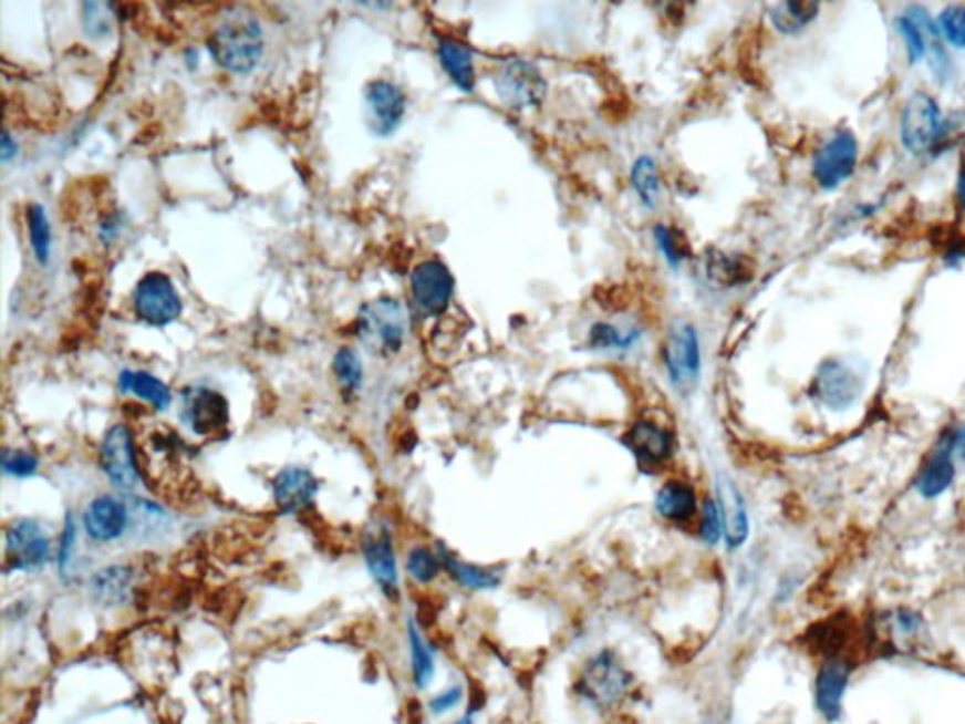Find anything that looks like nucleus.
Here are the masks:
<instances>
[{
  "label": "nucleus",
  "mask_w": 965,
  "mask_h": 724,
  "mask_svg": "<svg viewBox=\"0 0 965 724\" xmlns=\"http://www.w3.org/2000/svg\"><path fill=\"white\" fill-rule=\"evenodd\" d=\"M211 58L232 74H249L264 53L262 27L246 8H230L208 40Z\"/></svg>",
  "instance_id": "f257e3e1"
},
{
  "label": "nucleus",
  "mask_w": 965,
  "mask_h": 724,
  "mask_svg": "<svg viewBox=\"0 0 965 724\" xmlns=\"http://www.w3.org/2000/svg\"><path fill=\"white\" fill-rule=\"evenodd\" d=\"M356 334L375 355L398 353L407 334L406 308L391 297L372 300L359 312Z\"/></svg>",
  "instance_id": "f03ea898"
},
{
  "label": "nucleus",
  "mask_w": 965,
  "mask_h": 724,
  "mask_svg": "<svg viewBox=\"0 0 965 724\" xmlns=\"http://www.w3.org/2000/svg\"><path fill=\"white\" fill-rule=\"evenodd\" d=\"M965 455V425L953 423L940 434L935 449L922 466L916 490L924 498L943 495L956 476V458Z\"/></svg>",
  "instance_id": "7ed1b4c3"
},
{
  "label": "nucleus",
  "mask_w": 965,
  "mask_h": 724,
  "mask_svg": "<svg viewBox=\"0 0 965 724\" xmlns=\"http://www.w3.org/2000/svg\"><path fill=\"white\" fill-rule=\"evenodd\" d=\"M945 117L932 96L915 93L905 102L900 117V136L903 147H907L909 152L921 155L934 149L945 136Z\"/></svg>",
  "instance_id": "20e7f679"
},
{
  "label": "nucleus",
  "mask_w": 965,
  "mask_h": 724,
  "mask_svg": "<svg viewBox=\"0 0 965 724\" xmlns=\"http://www.w3.org/2000/svg\"><path fill=\"white\" fill-rule=\"evenodd\" d=\"M136 318L152 327H166L181 316V299L170 278L163 272H147L133 292Z\"/></svg>",
  "instance_id": "39448f33"
},
{
  "label": "nucleus",
  "mask_w": 965,
  "mask_h": 724,
  "mask_svg": "<svg viewBox=\"0 0 965 724\" xmlns=\"http://www.w3.org/2000/svg\"><path fill=\"white\" fill-rule=\"evenodd\" d=\"M865 374L852 362L833 359L820 364L813 380V393L830 410H847L862 396Z\"/></svg>",
  "instance_id": "423d86ee"
},
{
  "label": "nucleus",
  "mask_w": 965,
  "mask_h": 724,
  "mask_svg": "<svg viewBox=\"0 0 965 724\" xmlns=\"http://www.w3.org/2000/svg\"><path fill=\"white\" fill-rule=\"evenodd\" d=\"M101 466L117 489L131 493L141 485V464L136 458L133 433L127 426L120 423L104 434L101 444Z\"/></svg>",
  "instance_id": "0eeeda50"
},
{
  "label": "nucleus",
  "mask_w": 965,
  "mask_h": 724,
  "mask_svg": "<svg viewBox=\"0 0 965 724\" xmlns=\"http://www.w3.org/2000/svg\"><path fill=\"white\" fill-rule=\"evenodd\" d=\"M495 87L509 108L528 110L538 106L546 96V82L540 71L522 59H509L496 71Z\"/></svg>",
  "instance_id": "6e6552de"
},
{
  "label": "nucleus",
  "mask_w": 965,
  "mask_h": 724,
  "mask_svg": "<svg viewBox=\"0 0 965 724\" xmlns=\"http://www.w3.org/2000/svg\"><path fill=\"white\" fill-rule=\"evenodd\" d=\"M670 382L677 391H691L698 383L702 355H699L698 334L693 324L675 323L667 334L664 348Z\"/></svg>",
  "instance_id": "1a4fd4ad"
},
{
  "label": "nucleus",
  "mask_w": 965,
  "mask_h": 724,
  "mask_svg": "<svg viewBox=\"0 0 965 724\" xmlns=\"http://www.w3.org/2000/svg\"><path fill=\"white\" fill-rule=\"evenodd\" d=\"M179 417L197 436H214L229 425V402L214 389L193 385L181 393Z\"/></svg>",
  "instance_id": "9d476101"
},
{
  "label": "nucleus",
  "mask_w": 965,
  "mask_h": 724,
  "mask_svg": "<svg viewBox=\"0 0 965 724\" xmlns=\"http://www.w3.org/2000/svg\"><path fill=\"white\" fill-rule=\"evenodd\" d=\"M579 686L581 694L592 704L610 707L623 696L629 680L624 668L616 662L615 654L602 651L584 668Z\"/></svg>",
  "instance_id": "9b49d317"
},
{
  "label": "nucleus",
  "mask_w": 965,
  "mask_h": 724,
  "mask_svg": "<svg viewBox=\"0 0 965 724\" xmlns=\"http://www.w3.org/2000/svg\"><path fill=\"white\" fill-rule=\"evenodd\" d=\"M858 142L849 131H839L820 147L813 163V176L822 189H836L851 178L857 168Z\"/></svg>",
  "instance_id": "f8f14e48"
},
{
  "label": "nucleus",
  "mask_w": 965,
  "mask_h": 724,
  "mask_svg": "<svg viewBox=\"0 0 965 724\" xmlns=\"http://www.w3.org/2000/svg\"><path fill=\"white\" fill-rule=\"evenodd\" d=\"M453 280L449 268L444 262L425 261L412 272V297L415 306L426 316L445 312L453 297Z\"/></svg>",
  "instance_id": "ddd939ff"
},
{
  "label": "nucleus",
  "mask_w": 965,
  "mask_h": 724,
  "mask_svg": "<svg viewBox=\"0 0 965 724\" xmlns=\"http://www.w3.org/2000/svg\"><path fill=\"white\" fill-rule=\"evenodd\" d=\"M8 560L13 570L32 572L50 559V540L34 519H18L7 532Z\"/></svg>",
  "instance_id": "4468645a"
},
{
  "label": "nucleus",
  "mask_w": 965,
  "mask_h": 724,
  "mask_svg": "<svg viewBox=\"0 0 965 724\" xmlns=\"http://www.w3.org/2000/svg\"><path fill=\"white\" fill-rule=\"evenodd\" d=\"M852 674V662L839 654H828L814 681V704L826 721H838L843 712V696Z\"/></svg>",
  "instance_id": "2eb2a0df"
},
{
  "label": "nucleus",
  "mask_w": 965,
  "mask_h": 724,
  "mask_svg": "<svg viewBox=\"0 0 965 724\" xmlns=\"http://www.w3.org/2000/svg\"><path fill=\"white\" fill-rule=\"evenodd\" d=\"M364 99H366L372 133L377 136H388L401 127L406 114V96L394 83L387 80L370 82Z\"/></svg>",
  "instance_id": "dca6fc26"
},
{
  "label": "nucleus",
  "mask_w": 965,
  "mask_h": 724,
  "mask_svg": "<svg viewBox=\"0 0 965 724\" xmlns=\"http://www.w3.org/2000/svg\"><path fill=\"white\" fill-rule=\"evenodd\" d=\"M128 525V509L115 496H98L85 508L83 527L91 540L114 541L125 532Z\"/></svg>",
  "instance_id": "f3484780"
},
{
  "label": "nucleus",
  "mask_w": 965,
  "mask_h": 724,
  "mask_svg": "<svg viewBox=\"0 0 965 724\" xmlns=\"http://www.w3.org/2000/svg\"><path fill=\"white\" fill-rule=\"evenodd\" d=\"M717 496L724 540L728 544V549H739L749 538V515L745 508L744 496L730 477L726 476L717 479Z\"/></svg>",
  "instance_id": "a211bd4d"
},
{
  "label": "nucleus",
  "mask_w": 965,
  "mask_h": 724,
  "mask_svg": "<svg viewBox=\"0 0 965 724\" xmlns=\"http://www.w3.org/2000/svg\"><path fill=\"white\" fill-rule=\"evenodd\" d=\"M273 498L283 514H294L304 509L318 495V479L312 472L289 466L273 479Z\"/></svg>",
  "instance_id": "6ab92c4d"
},
{
  "label": "nucleus",
  "mask_w": 965,
  "mask_h": 724,
  "mask_svg": "<svg viewBox=\"0 0 965 724\" xmlns=\"http://www.w3.org/2000/svg\"><path fill=\"white\" fill-rule=\"evenodd\" d=\"M629 447L643 464H662L674 455V439L666 428L653 421H640L626 436Z\"/></svg>",
  "instance_id": "aec40b11"
},
{
  "label": "nucleus",
  "mask_w": 965,
  "mask_h": 724,
  "mask_svg": "<svg viewBox=\"0 0 965 724\" xmlns=\"http://www.w3.org/2000/svg\"><path fill=\"white\" fill-rule=\"evenodd\" d=\"M364 560L369 570L387 594L398 591V570L394 559L393 546L385 534L372 536L364 544Z\"/></svg>",
  "instance_id": "412c9836"
},
{
  "label": "nucleus",
  "mask_w": 965,
  "mask_h": 724,
  "mask_svg": "<svg viewBox=\"0 0 965 724\" xmlns=\"http://www.w3.org/2000/svg\"><path fill=\"white\" fill-rule=\"evenodd\" d=\"M656 509L667 521L685 523L698 511V496L688 483L667 482L656 495Z\"/></svg>",
  "instance_id": "4be33fe9"
},
{
  "label": "nucleus",
  "mask_w": 965,
  "mask_h": 724,
  "mask_svg": "<svg viewBox=\"0 0 965 724\" xmlns=\"http://www.w3.org/2000/svg\"><path fill=\"white\" fill-rule=\"evenodd\" d=\"M438 58L458 90L470 93L474 90V83H476V71H474V59H471L470 50L457 40L442 39L438 42Z\"/></svg>",
  "instance_id": "5701e85b"
},
{
  "label": "nucleus",
  "mask_w": 965,
  "mask_h": 724,
  "mask_svg": "<svg viewBox=\"0 0 965 724\" xmlns=\"http://www.w3.org/2000/svg\"><path fill=\"white\" fill-rule=\"evenodd\" d=\"M120 389L123 393H133L147 404H152L157 412H165L172 404L170 389L159 377L141 372V370H125L120 374Z\"/></svg>",
  "instance_id": "b1692460"
},
{
  "label": "nucleus",
  "mask_w": 965,
  "mask_h": 724,
  "mask_svg": "<svg viewBox=\"0 0 965 724\" xmlns=\"http://www.w3.org/2000/svg\"><path fill=\"white\" fill-rule=\"evenodd\" d=\"M817 2H781L771 10V21L782 34H798L817 18Z\"/></svg>",
  "instance_id": "393cba45"
},
{
  "label": "nucleus",
  "mask_w": 965,
  "mask_h": 724,
  "mask_svg": "<svg viewBox=\"0 0 965 724\" xmlns=\"http://www.w3.org/2000/svg\"><path fill=\"white\" fill-rule=\"evenodd\" d=\"M439 559H442V565L445 566V570L449 572V576L458 585L466 587V589L485 591V589H495L496 585L500 583V579H498L496 573L483 570L479 566L466 565L463 560H458L457 557H452V555L445 554V551H442Z\"/></svg>",
  "instance_id": "a878e982"
},
{
  "label": "nucleus",
  "mask_w": 965,
  "mask_h": 724,
  "mask_svg": "<svg viewBox=\"0 0 965 724\" xmlns=\"http://www.w3.org/2000/svg\"><path fill=\"white\" fill-rule=\"evenodd\" d=\"M886 630H884L883 640L886 643H892L894 648H909L911 643L921 640L924 634V621L913 611L900 610L889 616L884 621Z\"/></svg>",
  "instance_id": "bb28decb"
},
{
  "label": "nucleus",
  "mask_w": 965,
  "mask_h": 724,
  "mask_svg": "<svg viewBox=\"0 0 965 724\" xmlns=\"http://www.w3.org/2000/svg\"><path fill=\"white\" fill-rule=\"evenodd\" d=\"M29 240H31L34 259L45 267L51 259V227L48 214L40 204H31L27 211Z\"/></svg>",
  "instance_id": "cd10ccee"
},
{
  "label": "nucleus",
  "mask_w": 965,
  "mask_h": 724,
  "mask_svg": "<svg viewBox=\"0 0 965 724\" xmlns=\"http://www.w3.org/2000/svg\"><path fill=\"white\" fill-rule=\"evenodd\" d=\"M407 632H409V651H412L413 681L419 689H426L433 683L434 670H436L433 651L415 624L409 623Z\"/></svg>",
  "instance_id": "c85d7f7f"
},
{
  "label": "nucleus",
  "mask_w": 965,
  "mask_h": 724,
  "mask_svg": "<svg viewBox=\"0 0 965 724\" xmlns=\"http://www.w3.org/2000/svg\"><path fill=\"white\" fill-rule=\"evenodd\" d=\"M705 272L709 276V280L715 281L718 286H737L747 281V267L744 261H739L736 257L724 254H713L707 257L705 262Z\"/></svg>",
  "instance_id": "c756f323"
},
{
  "label": "nucleus",
  "mask_w": 965,
  "mask_h": 724,
  "mask_svg": "<svg viewBox=\"0 0 965 724\" xmlns=\"http://www.w3.org/2000/svg\"><path fill=\"white\" fill-rule=\"evenodd\" d=\"M632 185H634L635 193L640 195L643 204L653 206L658 200L661 178H658V168L651 157L637 159L634 170H632Z\"/></svg>",
  "instance_id": "7c9ffc66"
},
{
  "label": "nucleus",
  "mask_w": 965,
  "mask_h": 724,
  "mask_svg": "<svg viewBox=\"0 0 965 724\" xmlns=\"http://www.w3.org/2000/svg\"><path fill=\"white\" fill-rule=\"evenodd\" d=\"M334 375H336L338 385L342 387L343 393L353 394L359 391L364 369H362L361 359L355 351L350 350V348H342L338 351L336 356H334Z\"/></svg>",
  "instance_id": "2f4dec72"
},
{
  "label": "nucleus",
  "mask_w": 965,
  "mask_h": 724,
  "mask_svg": "<svg viewBox=\"0 0 965 724\" xmlns=\"http://www.w3.org/2000/svg\"><path fill=\"white\" fill-rule=\"evenodd\" d=\"M407 573L412 576L417 583H430L438 578L442 570V559L438 555L433 554L428 547H413L406 560Z\"/></svg>",
  "instance_id": "473e14b6"
},
{
  "label": "nucleus",
  "mask_w": 965,
  "mask_h": 724,
  "mask_svg": "<svg viewBox=\"0 0 965 724\" xmlns=\"http://www.w3.org/2000/svg\"><path fill=\"white\" fill-rule=\"evenodd\" d=\"M654 238L662 254L666 255L667 262L672 267H679L681 262L685 261L686 255L691 254L688 249V240L679 229L667 227V225H656L654 229Z\"/></svg>",
  "instance_id": "72a5a7b5"
},
{
  "label": "nucleus",
  "mask_w": 965,
  "mask_h": 724,
  "mask_svg": "<svg viewBox=\"0 0 965 724\" xmlns=\"http://www.w3.org/2000/svg\"><path fill=\"white\" fill-rule=\"evenodd\" d=\"M637 332L621 331L613 324L598 323L592 327L591 342L596 350H626L635 342Z\"/></svg>",
  "instance_id": "f704fd0d"
},
{
  "label": "nucleus",
  "mask_w": 965,
  "mask_h": 724,
  "mask_svg": "<svg viewBox=\"0 0 965 724\" xmlns=\"http://www.w3.org/2000/svg\"><path fill=\"white\" fill-rule=\"evenodd\" d=\"M940 25L943 37L948 44L964 50L965 48V7L953 4L946 7L940 15Z\"/></svg>",
  "instance_id": "c9c22d12"
},
{
  "label": "nucleus",
  "mask_w": 965,
  "mask_h": 724,
  "mask_svg": "<svg viewBox=\"0 0 965 724\" xmlns=\"http://www.w3.org/2000/svg\"><path fill=\"white\" fill-rule=\"evenodd\" d=\"M699 538L707 544V546H717L720 538H724L723 534V519H720V511H718V504L712 498H707L704 503V509H702V523H699Z\"/></svg>",
  "instance_id": "e433bc0d"
},
{
  "label": "nucleus",
  "mask_w": 965,
  "mask_h": 724,
  "mask_svg": "<svg viewBox=\"0 0 965 724\" xmlns=\"http://www.w3.org/2000/svg\"><path fill=\"white\" fill-rule=\"evenodd\" d=\"M2 468L8 476L29 477L39 468V458L29 452H7L2 457Z\"/></svg>",
  "instance_id": "4c0bfd02"
},
{
  "label": "nucleus",
  "mask_w": 965,
  "mask_h": 724,
  "mask_svg": "<svg viewBox=\"0 0 965 724\" xmlns=\"http://www.w3.org/2000/svg\"><path fill=\"white\" fill-rule=\"evenodd\" d=\"M74 541H76V523L72 519V515H66L64 523L63 540L59 547V568L66 570L71 565L72 554H74Z\"/></svg>",
  "instance_id": "58836bf2"
},
{
  "label": "nucleus",
  "mask_w": 965,
  "mask_h": 724,
  "mask_svg": "<svg viewBox=\"0 0 965 724\" xmlns=\"http://www.w3.org/2000/svg\"><path fill=\"white\" fill-rule=\"evenodd\" d=\"M460 700H463V689L460 686H452V689H447V691L439 693L438 696H434L430 700V710L434 713L452 712V710H455L460 704Z\"/></svg>",
  "instance_id": "ea45409f"
},
{
  "label": "nucleus",
  "mask_w": 965,
  "mask_h": 724,
  "mask_svg": "<svg viewBox=\"0 0 965 724\" xmlns=\"http://www.w3.org/2000/svg\"><path fill=\"white\" fill-rule=\"evenodd\" d=\"M18 155V142L13 141L10 133H2V142H0V157H2V163H8V161L13 159Z\"/></svg>",
  "instance_id": "a19ab883"
},
{
  "label": "nucleus",
  "mask_w": 965,
  "mask_h": 724,
  "mask_svg": "<svg viewBox=\"0 0 965 724\" xmlns=\"http://www.w3.org/2000/svg\"><path fill=\"white\" fill-rule=\"evenodd\" d=\"M956 197H958L959 208L965 211V163L958 172V184H956Z\"/></svg>",
  "instance_id": "79ce46f5"
}]
</instances>
